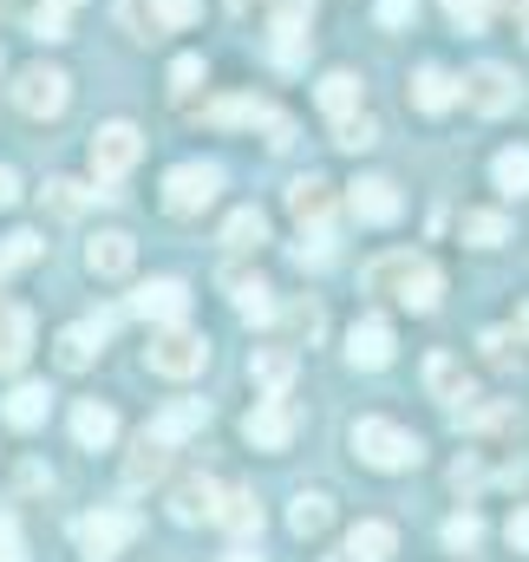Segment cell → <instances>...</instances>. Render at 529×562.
Wrapping results in <instances>:
<instances>
[{
  "mask_svg": "<svg viewBox=\"0 0 529 562\" xmlns=\"http://www.w3.org/2000/svg\"><path fill=\"white\" fill-rule=\"evenodd\" d=\"M367 294H386V301L412 307V314H431V307H438V294H444V276H438V262H431V256L393 249V256L367 262Z\"/></svg>",
  "mask_w": 529,
  "mask_h": 562,
  "instance_id": "cell-1",
  "label": "cell"
},
{
  "mask_svg": "<svg viewBox=\"0 0 529 562\" xmlns=\"http://www.w3.org/2000/svg\"><path fill=\"white\" fill-rule=\"evenodd\" d=\"M353 451H360V464H373V471H412V464L425 458V445L393 419H360L353 425Z\"/></svg>",
  "mask_w": 529,
  "mask_h": 562,
  "instance_id": "cell-2",
  "label": "cell"
},
{
  "mask_svg": "<svg viewBox=\"0 0 529 562\" xmlns=\"http://www.w3.org/2000/svg\"><path fill=\"white\" fill-rule=\"evenodd\" d=\"M144 360H150V373H164V380H190V373H203V360H210V340H203L196 327L170 321V327H157V334H150Z\"/></svg>",
  "mask_w": 529,
  "mask_h": 562,
  "instance_id": "cell-3",
  "label": "cell"
},
{
  "mask_svg": "<svg viewBox=\"0 0 529 562\" xmlns=\"http://www.w3.org/2000/svg\"><path fill=\"white\" fill-rule=\"evenodd\" d=\"M79 557L86 562H112L125 543L137 537V510H125V504H112V510H92V517H79Z\"/></svg>",
  "mask_w": 529,
  "mask_h": 562,
  "instance_id": "cell-4",
  "label": "cell"
},
{
  "mask_svg": "<svg viewBox=\"0 0 529 562\" xmlns=\"http://www.w3.org/2000/svg\"><path fill=\"white\" fill-rule=\"evenodd\" d=\"M66 99H72V79L59 72V66H26L20 79H13V105L26 112V119H59L66 112Z\"/></svg>",
  "mask_w": 529,
  "mask_h": 562,
  "instance_id": "cell-5",
  "label": "cell"
},
{
  "mask_svg": "<svg viewBox=\"0 0 529 562\" xmlns=\"http://www.w3.org/2000/svg\"><path fill=\"white\" fill-rule=\"evenodd\" d=\"M458 99H464L477 119H504V112H517V105H524V86H517L504 66H477V72H464V79H458Z\"/></svg>",
  "mask_w": 529,
  "mask_h": 562,
  "instance_id": "cell-6",
  "label": "cell"
},
{
  "mask_svg": "<svg viewBox=\"0 0 529 562\" xmlns=\"http://www.w3.org/2000/svg\"><path fill=\"white\" fill-rule=\"evenodd\" d=\"M216 190H223V170L216 164H177L164 177V210L170 216H203L216 203Z\"/></svg>",
  "mask_w": 529,
  "mask_h": 562,
  "instance_id": "cell-7",
  "label": "cell"
},
{
  "mask_svg": "<svg viewBox=\"0 0 529 562\" xmlns=\"http://www.w3.org/2000/svg\"><path fill=\"white\" fill-rule=\"evenodd\" d=\"M137 157H144V138H137V125L112 119V125H99V132H92V177H99V183H119V177L132 170Z\"/></svg>",
  "mask_w": 529,
  "mask_h": 562,
  "instance_id": "cell-8",
  "label": "cell"
},
{
  "mask_svg": "<svg viewBox=\"0 0 529 562\" xmlns=\"http://www.w3.org/2000/svg\"><path fill=\"white\" fill-rule=\"evenodd\" d=\"M119 13H125V26H132L137 40H157V33L190 26L203 13V0H119Z\"/></svg>",
  "mask_w": 529,
  "mask_h": 562,
  "instance_id": "cell-9",
  "label": "cell"
},
{
  "mask_svg": "<svg viewBox=\"0 0 529 562\" xmlns=\"http://www.w3.org/2000/svg\"><path fill=\"white\" fill-rule=\"evenodd\" d=\"M294 425H301V413L288 406V393H262L256 413L243 419V431H249L256 451H288V445H294Z\"/></svg>",
  "mask_w": 529,
  "mask_h": 562,
  "instance_id": "cell-10",
  "label": "cell"
},
{
  "mask_svg": "<svg viewBox=\"0 0 529 562\" xmlns=\"http://www.w3.org/2000/svg\"><path fill=\"white\" fill-rule=\"evenodd\" d=\"M210 119H216V125H262L274 150H281V144H294V125H288L268 99H216V105H210Z\"/></svg>",
  "mask_w": 529,
  "mask_h": 562,
  "instance_id": "cell-11",
  "label": "cell"
},
{
  "mask_svg": "<svg viewBox=\"0 0 529 562\" xmlns=\"http://www.w3.org/2000/svg\"><path fill=\"white\" fill-rule=\"evenodd\" d=\"M132 314H144V321H157V327H170V321H183V314H190V288H183L177 276L137 281V294H132Z\"/></svg>",
  "mask_w": 529,
  "mask_h": 562,
  "instance_id": "cell-12",
  "label": "cell"
},
{
  "mask_svg": "<svg viewBox=\"0 0 529 562\" xmlns=\"http://www.w3.org/2000/svg\"><path fill=\"white\" fill-rule=\"evenodd\" d=\"M86 269L99 281H125L137 269V243L125 236V229H99L92 243H86Z\"/></svg>",
  "mask_w": 529,
  "mask_h": 562,
  "instance_id": "cell-13",
  "label": "cell"
},
{
  "mask_svg": "<svg viewBox=\"0 0 529 562\" xmlns=\"http://www.w3.org/2000/svg\"><path fill=\"white\" fill-rule=\"evenodd\" d=\"M347 210L360 216V223H398V183L393 177H360L353 190H347Z\"/></svg>",
  "mask_w": 529,
  "mask_h": 562,
  "instance_id": "cell-14",
  "label": "cell"
},
{
  "mask_svg": "<svg viewBox=\"0 0 529 562\" xmlns=\"http://www.w3.org/2000/svg\"><path fill=\"white\" fill-rule=\"evenodd\" d=\"M26 353H33V314L0 294V373H20Z\"/></svg>",
  "mask_w": 529,
  "mask_h": 562,
  "instance_id": "cell-15",
  "label": "cell"
},
{
  "mask_svg": "<svg viewBox=\"0 0 529 562\" xmlns=\"http://www.w3.org/2000/svg\"><path fill=\"white\" fill-rule=\"evenodd\" d=\"M288 216H294L301 229H327V223H334V183H320V177L288 183Z\"/></svg>",
  "mask_w": 529,
  "mask_h": 562,
  "instance_id": "cell-16",
  "label": "cell"
},
{
  "mask_svg": "<svg viewBox=\"0 0 529 562\" xmlns=\"http://www.w3.org/2000/svg\"><path fill=\"white\" fill-rule=\"evenodd\" d=\"M347 360L360 367V373H380V367H393V327L373 314V321H360L353 334H347Z\"/></svg>",
  "mask_w": 529,
  "mask_h": 562,
  "instance_id": "cell-17",
  "label": "cell"
},
{
  "mask_svg": "<svg viewBox=\"0 0 529 562\" xmlns=\"http://www.w3.org/2000/svg\"><path fill=\"white\" fill-rule=\"evenodd\" d=\"M216 497H223L216 477H183V484L170 491V517H177V524H210V517H216Z\"/></svg>",
  "mask_w": 529,
  "mask_h": 562,
  "instance_id": "cell-18",
  "label": "cell"
},
{
  "mask_svg": "<svg viewBox=\"0 0 529 562\" xmlns=\"http://www.w3.org/2000/svg\"><path fill=\"white\" fill-rule=\"evenodd\" d=\"M72 438H79L86 451H105V445L119 438V413H112L105 400H79V406H72Z\"/></svg>",
  "mask_w": 529,
  "mask_h": 562,
  "instance_id": "cell-19",
  "label": "cell"
},
{
  "mask_svg": "<svg viewBox=\"0 0 529 562\" xmlns=\"http://www.w3.org/2000/svg\"><path fill=\"white\" fill-rule=\"evenodd\" d=\"M412 105L431 112V119L451 112V105H458V79H451L444 66H418V72H412Z\"/></svg>",
  "mask_w": 529,
  "mask_h": 562,
  "instance_id": "cell-20",
  "label": "cell"
},
{
  "mask_svg": "<svg viewBox=\"0 0 529 562\" xmlns=\"http://www.w3.org/2000/svg\"><path fill=\"white\" fill-rule=\"evenodd\" d=\"M425 380H431V393H438V400H451V413L477 406V386L458 373V360H451V353H431V360H425Z\"/></svg>",
  "mask_w": 529,
  "mask_h": 562,
  "instance_id": "cell-21",
  "label": "cell"
},
{
  "mask_svg": "<svg viewBox=\"0 0 529 562\" xmlns=\"http://www.w3.org/2000/svg\"><path fill=\"white\" fill-rule=\"evenodd\" d=\"M203 425H210V406H203V400H177V406H164L157 419L144 425V431H157L164 445H183V438L203 431Z\"/></svg>",
  "mask_w": 529,
  "mask_h": 562,
  "instance_id": "cell-22",
  "label": "cell"
},
{
  "mask_svg": "<svg viewBox=\"0 0 529 562\" xmlns=\"http://www.w3.org/2000/svg\"><path fill=\"white\" fill-rule=\"evenodd\" d=\"M216 524L249 543V537H262V504H256L249 491H223V497H216Z\"/></svg>",
  "mask_w": 529,
  "mask_h": 562,
  "instance_id": "cell-23",
  "label": "cell"
},
{
  "mask_svg": "<svg viewBox=\"0 0 529 562\" xmlns=\"http://www.w3.org/2000/svg\"><path fill=\"white\" fill-rule=\"evenodd\" d=\"M398 557V530L393 524H353L347 537V562H393Z\"/></svg>",
  "mask_w": 529,
  "mask_h": 562,
  "instance_id": "cell-24",
  "label": "cell"
},
{
  "mask_svg": "<svg viewBox=\"0 0 529 562\" xmlns=\"http://www.w3.org/2000/svg\"><path fill=\"white\" fill-rule=\"evenodd\" d=\"M46 406H53V393H46L40 380H26V386H13V393H7V406H0V413H7L13 431H33V425H46Z\"/></svg>",
  "mask_w": 529,
  "mask_h": 562,
  "instance_id": "cell-25",
  "label": "cell"
},
{
  "mask_svg": "<svg viewBox=\"0 0 529 562\" xmlns=\"http://www.w3.org/2000/svg\"><path fill=\"white\" fill-rule=\"evenodd\" d=\"M327 524H334V497H327V491H301V497L288 504V530H294V537H320Z\"/></svg>",
  "mask_w": 529,
  "mask_h": 562,
  "instance_id": "cell-26",
  "label": "cell"
},
{
  "mask_svg": "<svg viewBox=\"0 0 529 562\" xmlns=\"http://www.w3.org/2000/svg\"><path fill=\"white\" fill-rule=\"evenodd\" d=\"M164 464H170V445H164L157 431H137L132 458H125V484H150V477H164Z\"/></svg>",
  "mask_w": 529,
  "mask_h": 562,
  "instance_id": "cell-27",
  "label": "cell"
},
{
  "mask_svg": "<svg viewBox=\"0 0 529 562\" xmlns=\"http://www.w3.org/2000/svg\"><path fill=\"white\" fill-rule=\"evenodd\" d=\"M249 380H256L262 393H288V380H294V353H288V347H256Z\"/></svg>",
  "mask_w": 529,
  "mask_h": 562,
  "instance_id": "cell-28",
  "label": "cell"
},
{
  "mask_svg": "<svg viewBox=\"0 0 529 562\" xmlns=\"http://www.w3.org/2000/svg\"><path fill=\"white\" fill-rule=\"evenodd\" d=\"M274 288H268L262 276H229V301H236V314L243 321H268L274 314V301H268Z\"/></svg>",
  "mask_w": 529,
  "mask_h": 562,
  "instance_id": "cell-29",
  "label": "cell"
},
{
  "mask_svg": "<svg viewBox=\"0 0 529 562\" xmlns=\"http://www.w3.org/2000/svg\"><path fill=\"white\" fill-rule=\"evenodd\" d=\"M491 177H497V190H504V196H529V144H510V150H497Z\"/></svg>",
  "mask_w": 529,
  "mask_h": 562,
  "instance_id": "cell-30",
  "label": "cell"
},
{
  "mask_svg": "<svg viewBox=\"0 0 529 562\" xmlns=\"http://www.w3.org/2000/svg\"><path fill=\"white\" fill-rule=\"evenodd\" d=\"M458 229H464V243H471V249H497V243H510V223H504L497 210H464V223H458Z\"/></svg>",
  "mask_w": 529,
  "mask_h": 562,
  "instance_id": "cell-31",
  "label": "cell"
},
{
  "mask_svg": "<svg viewBox=\"0 0 529 562\" xmlns=\"http://www.w3.org/2000/svg\"><path fill=\"white\" fill-rule=\"evenodd\" d=\"M223 243H229V249H262L268 243V216L262 210H236V216L223 223Z\"/></svg>",
  "mask_w": 529,
  "mask_h": 562,
  "instance_id": "cell-32",
  "label": "cell"
},
{
  "mask_svg": "<svg viewBox=\"0 0 529 562\" xmlns=\"http://www.w3.org/2000/svg\"><path fill=\"white\" fill-rule=\"evenodd\" d=\"M320 105H327L334 119L360 112V79H353V72H327V79H320Z\"/></svg>",
  "mask_w": 529,
  "mask_h": 562,
  "instance_id": "cell-33",
  "label": "cell"
},
{
  "mask_svg": "<svg viewBox=\"0 0 529 562\" xmlns=\"http://www.w3.org/2000/svg\"><path fill=\"white\" fill-rule=\"evenodd\" d=\"M92 196H99V190H79V183H72V177H53V183H46V190H40V203H46V210H53V216H79V210H86V203H92Z\"/></svg>",
  "mask_w": 529,
  "mask_h": 562,
  "instance_id": "cell-34",
  "label": "cell"
},
{
  "mask_svg": "<svg viewBox=\"0 0 529 562\" xmlns=\"http://www.w3.org/2000/svg\"><path fill=\"white\" fill-rule=\"evenodd\" d=\"M92 340H99L92 327H66V334L53 340V347H59V367H66V373H86V367H92V353H99Z\"/></svg>",
  "mask_w": 529,
  "mask_h": 562,
  "instance_id": "cell-35",
  "label": "cell"
},
{
  "mask_svg": "<svg viewBox=\"0 0 529 562\" xmlns=\"http://www.w3.org/2000/svg\"><path fill=\"white\" fill-rule=\"evenodd\" d=\"M334 144L340 150H367V144H380V125L367 112H347V119H334Z\"/></svg>",
  "mask_w": 529,
  "mask_h": 562,
  "instance_id": "cell-36",
  "label": "cell"
},
{
  "mask_svg": "<svg viewBox=\"0 0 529 562\" xmlns=\"http://www.w3.org/2000/svg\"><path fill=\"white\" fill-rule=\"evenodd\" d=\"M294 262H301V269H327V262H334V229H301Z\"/></svg>",
  "mask_w": 529,
  "mask_h": 562,
  "instance_id": "cell-37",
  "label": "cell"
},
{
  "mask_svg": "<svg viewBox=\"0 0 529 562\" xmlns=\"http://www.w3.org/2000/svg\"><path fill=\"white\" fill-rule=\"evenodd\" d=\"M26 262H40V236H0V276H13V269H26Z\"/></svg>",
  "mask_w": 529,
  "mask_h": 562,
  "instance_id": "cell-38",
  "label": "cell"
},
{
  "mask_svg": "<svg viewBox=\"0 0 529 562\" xmlns=\"http://www.w3.org/2000/svg\"><path fill=\"white\" fill-rule=\"evenodd\" d=\"M274 66H301L307 59V26H274Z\"/></svg>",
  "mask_w": 529,
  "mask_h": 562,
  "instance_id": "cell-39",
  "label": "cell"
},
{
  "mask_svg": "<svg viewBox=\"0 0 529 562\" xmlns=\"http://www.w3.org/2000/svg\"><path fill=\"white\" fill-rule=\"evenodd\" d=\"M477 543H484V524H477V517H471V510H464V517H451V524H444V550H458V557H464V550H477Z\"/></svg>",
  "mask_w": 529,
  "mask_h": 562,
  "instance_id": "cell-40",
  "label": "cell"
},
{
  "mask_svg": "<svg viewBox=\"0 0 529 562\" xmlns=\"http://www.w3.org/2000/svg\"><path fill=\"white\" fill-rule=\"evenodd\" d=\"M444 13H451L464 33H484V20H491V0H444Z\"/></svg>",
  "mask_w": 529,
  "mask_h": 562,
  "instance_id": "cell-41",
  "label": "cell"
},
{
  "mask_svg": "<svg viewBox=\"0 0 529 562\" xmlns=\"http://www.w3.org/2000/svg\"><path fill=\"white\" fill-rule=\"evenodd\" d=\"M196 79H203V59H196V53H183V59L170 66V92H177V99H190V92H196Z\"/></svg>",
  "mask_w": 529,
  "mask_h": 562,
  "instance_id": "cell-42",
  "label": "cell"
},
{
  "mask_svg": "<svg viewBox=\"0 0 529 562\" xmlns=\"http://www.w3.org/2000/svg\"><path fill=\"white\" fill-rule=\"evenodd\" d=\"M33 40L59 46V40H66V13H59V7H40V13H33Z\"/></svg>",
  "mask_w": 529,
  "mask_h": 562,
  "instance_id": "cell-43",
  "label": "cell"
},
{
  "mask_svg": "<svg viewBox=\"0 0 529 562\" xmlns=\"http://www.w3.org/2000/svg\"><path fill=\"white\" fill-rule=\"evenodd\" d=\"M268 20H274V26H307V20H314V0H274Z\"/></svg>",
  "mask_w": 529,
  "mask_h": 562,
  "instance_id": "cell-44",
  "label": "cell"
},
{
  "mask_svg": "<svg viewBox=\"0 0 529 562\" xmlns=\"http://www.w3.org/2000/svg\"><path fill=\"white\" fill-rule=\"evenodd\" d=\"M0 562H26V543H20V524H13V510H0Z\"/></svg>",
  "mask_w": 529,
  "mask_h": 562,
  "instance_id": "cell-45",
  "label": "cell"
},
{
  "mask_svg": "<svg viewBox=\"0 0 529 562\" xmlns=\"http://www.w3.org/2000/svg\"><path fill=\"white\" fill-rule=\"evenodd\" d=\"M288 327L314 340V334H320V307H314V301H294V307H288Z\"/></svg>",
  "mask_w": 529,
  "mask_h": 562,
  "instance_id": "cell-46",
  "label": "cell"
},
{
  "mask_svg": "<svg viewBox=\"0 0 529 562\" xmlns=\"http://www.w3.org/2000/svg\"><path fill=\"white\" fill-rule=\"evenodd\" d=\"M418 20V0H380V26H412Z\"/></svg>",
  "mask_w": 529,
  "mask_h": 562,
  "instance_id": "cell-47",
  "label": "cell"
},
{
  "mask_svg": "<svg viewBox=\"0 0 529 562\" xmlns=\"http://www.w3.org/2000/svg\"><path fill=\"white\" fill-rule=\"evenodd\" d=\"M451 484H458V491H477V484H484V471H477L471 458H458V464H451Z\"/></svg>",
  "mask_w": 529,
  "mask_h": 562,
  "instance_id": "cell-48",
  "label": "cell"
},
{
  "mask_svg": "<svg viewBox=\"0 0 529 562\" xmlns=\"http://www.w3.org/2000/svg\"><path fill=\"white\" fill-rule=\"evenodd\" d=\"M510 550H524V557H529V504L510 517Z\"/></svg>",
  "mask_w": 529,
  "mask_h": 562,
  "instance_id": "cell-49",
  "label": "cell"
},
{
  "mask_svg": "<svg viewBox=\"0 0 529 562\" xmlns=\"http://www.w3.org/2000/svg\"><path fill=\"white\" fill-rule=\"evenodd\" d=\"M484 353H491V360H510V334H504V327H491V334H484Z\"/></svg>",
  "mask_w": 529,
  "mask_h": 562,
  "instance_id": "cell-50",
  "label": "cell"
},
{
  "mask_svg": "<svg viewBox=\"0 0 529 562\" xmlns=\"http://www.w3.org/2000/svg\"><path fill=\"white\" fill-rule=\"evenodd\" d=\"M13 203H20V177L0 164V210H13Z\"/></svg>",
  "mask_w": 529,
  "mask_h": 562,
  "instance_id": "cell-51",
  "label": "cell"
},
{
  "mask_svg": "<svg viewBox=\"0 0 529 562\" xmlns=\"http://www.w3.org/2000/svg\"><path fill=\"white\" fill-rule=\"evenodd\" d=\"M491 7H504V13H517V20H529V0H491Z\"/></svg>",
  "mask_w": 529,
  "mask_h": 562,
  "instance_id": "cell-52",
  "label": "cell"
},
{
  "mask_svg": "<svg viewBox=\"0 0 529 562\" xmlns=\"http://www.w3.org/2000/svg\"><path fill=\"white\" fill-rule=\"evenodd\" d=\"M229 562H262V557H256V550H249V543H243V550H236V557H229Z\"/></svg>",
  "mask_w": 529,
  "mask_h": 562,
  "instance_id": "cell-53",
  "label": "cell"
},
{
  "mask_svg": "<svg viewBox=\"0 0 529 562\" xmlns=\"http://www.w3.org/2000/svg\"><path fill=\"white\" fill-rule=\"evenodd\" d=\"M249 7H262V0H229V13H249Z\"/></svg>",
  "mask_w": 529,
  "mask_h": 562,
  "instance_id": "cell-54",
  "label": "cell"
},
{
  "mask_svg": "<svg viewBox=\"0 0 529 562\" xmlns=\"http://www.w3.org/2000/svg\"><path fill=\"white\" fill-rule=\"evenodd\" d=\"M46 7H59V13H66V7H79V0H46Z\"/></svg>",
  "mask_w": 529,
  "mask_h": 562,
  "instance_id": "cell-55",
  "label": "cell"
},
{
  "mask_svg": "<svg viewBox=\"0 0 529 562\" xmlns=\"http://www.w3.org/2000/svg\"><path fill=\"white\" fill-rule=\"evenodd\" d=\"M517 327H524V334H529V301H524V321H517Z\"/></svg>",
  "mask_w": 529,
  "mask_h": 562,
  "instance_id": "cell-56",
  "label": "cell"
}]
</instances>
